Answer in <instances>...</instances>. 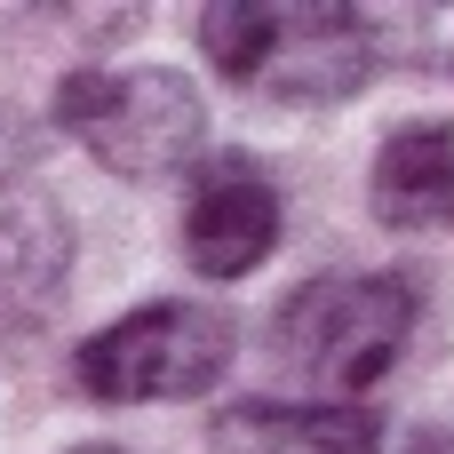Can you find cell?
I'll return each instance as SVG.
<instances>
[{"label": "cell", "mask_w": 454, "mask_h": 454, "mask_svg": "<svg viewBox=\"0 0 454 454\" xmlns=\"http://www.w3.org/2000/svg\"><path fill=\"white\" fill-rule=\"evenodd\" d=\"M415 335V295L391 271H335L311 279L279 303L271 351L279 367L303 383L311 407H359V391H375L399 351Z\"/></svg>", "instance_id": "cell-2"}, {"label": "cell", "mask_w": 454, "mask_h": 454, "mask_svg": "<svg viewBox=\"0 0 454 454\" xmlns=\"http://www.w3.org/2000/svg\"><path fill=\"white\" fill-rule=\"evenodd\" d=\"M279 247V184L247 152H207L184 192V255L200 279H247Z\"/></svg>", "instance_id": "cell-5"}, {"label": "cell", "mask_w": 454, "mask_h": 454, "mask_svg": "<svg viewBox=\"0 0 454 454\" xmlns=\"http://www.w3.org/2000/svg\"><path fill=\"white\" fill-rule=\"evenodd\" d=\"M231 351H239L231 311L160 295V303H136V311H120L112 327H96V335L72 351V375H80V391L104 399V407H160V399H200V391H215V383L231 375Z\"/></svg>", "instance_id": "cell-4"}, {"label": "cell", "mask_w": 454, "mask_h": 454, "mask_svg": "<svg viewBox=\"0 0 454 454\" xmlns=\"http://www.w3.org/2000/svg\"><path fill=\"white\" fill-rule=\"evenodd\" d=\"M72 454H128V447H72Z\"/></svg>", "instance_id": "cell-9"}, {"label": "cell", "mask_w": 454, "mask_h": 454, "mask_svg": "<svg viewBox=\"0 0 454 454\" xmlns=\"http://www.w3.org/2000/svg\"><path fill=\"white\" fill-rule=\"evenodd\" d=\"M367 207L383 231H454V120H407L375 144Z\"/></svg>", "instance_id": "cell-6"}, {"label": "cell", "mask_w": 454, "mask_h": 454, "mask_svg": "<svg viewBox=\"0 0 454 454\" xmlns=\"http://www.w3.org/2000/svg\"><path fill=\"white\" fill-rule=\"evenodd\" d=\"M200 48L247 96H271V104H343L375 72V16L367 8L223 0V8L200 16Z\"/></svg>", "instance_id": "cell-1"}, {"label": "cell", "mask_w": 454, "mask_h": 454, "mask_svg": "<svg viewBox=\"0 0 454 454\" xmlns=\"http://www.w3.org/2000/svg\"><path fill=\"white\" fill-rule=\"evenodd\" d=\"M72 271V231L64 207L32 184H0V335L32 327Z\"/></svg>", "instance_id": "cell-7"}, {"label": "cell", "mask_w": 454, "mask_h": 454, "mask_svg": "<svg viewBox=\"0 0 454 454\" xmlns=\"http://www.w3.org/2000/svg\"><path fill=\"white\" fill-rule=\"evenodd\" d=\"M383 423L367 407H311V399H263L231 407L215 423V454H375Z\"/></svg>", "instance_id": "cell-8"}, {"label": "cell", "mask_w": 454, "mask_h": 454, "mask_svg": "<svg viewBox=\"0 0 454 454\" xmlns=\"http://www.w3.org/2000/svg\"><path fill=\"white\" fill-rule=\"evenodd\" d=\"M56 120L72 144H88L96 168L128 176V184H160V176H192L207 160V104L184 72L160 64H80L56 88Z\"/></svg>", "instance_id": "cell-3"}]
</instances>
